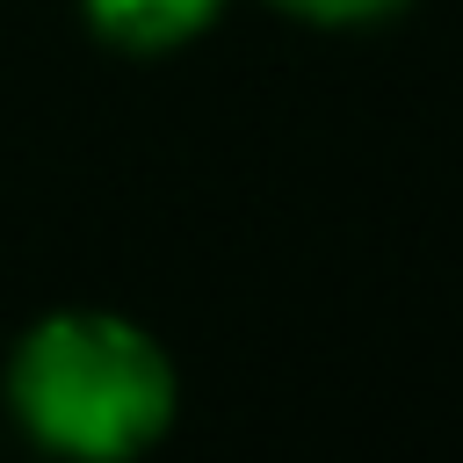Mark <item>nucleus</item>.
Returning a JSON list of instances; mask_svg holds the SVG:
<instances>
[{"instance_id": "nucleus-1", "label": "nucleus", "mask_w": 463, "mask_h": 463, "mask_svg": "<svg viewBox=\"0 0 463 463\" xmlns=\"http://www.w3.org/2000/svg\"><path fill=\"white\" fill-rule=\"evenodd\" d=\"M166 347L116 311H51L7 354V405L58 456H137L174 427Z\"/></svg>"}, {"instance_id": "nucleus-2", "label": "nucleus", "mask_w": 463, "mask_h": 463, "mask_svg": "<svg viewBox=\"0 0 463 463\" xmlns=\"http://www.w3.org/2000/svg\"><path fill=\"white\" fill-rule=\"evenodd\" d=\"M80 14L94 22L101 43L137 51V58H159V51L195 43L224 14V0H80Z\"/></svg>"}, {"instance_id": "nucleus-3", "label": "nucleus", "mask_w": 463, "mask_h": 463, "mask_svg": "<svg viewBox=\"0 0 463 463\" xmlns=\"http://www.w3.org/2000/svg\"><path fill=\"white\" fill-rule=\"evenodd\" d=\"M268 7H282V14H297L311 29H369V22L405 14L412 0H268Z\"/></svg>"}]
</instances>
